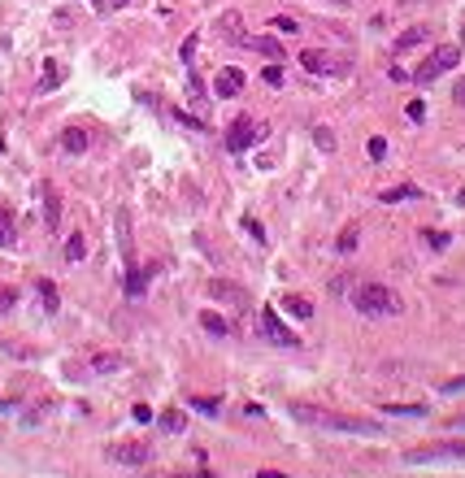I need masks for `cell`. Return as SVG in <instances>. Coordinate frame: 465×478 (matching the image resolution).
Segmentation results:
<instances>
[{
	"mask_svg": "<svg viewBox=\"0 0 465 478\" xmlns=\"http://www.w3.org/2000/svg\"><path fill=\"white\" fill-rule=\"evenodd\" d=\"M256 135H261V127H252V118H235V127L226 131V148H230V153H244Z\"/></svg>",
	"mask_w": 465,
	"mask_h": 478,
	"instance_id": "4",
	"label": "cell"
},
{
	"mask_svg": "<svg viewBox=\"0 0 465 478\" xmlns=\"http://www.w3.org/2000/svg\"><path fill=\"white\" fill-rule=\"evenodd\" d=\"M261 326H266V335H270L274 344H283V348H300V339H296V335L287 331V326H283V322H278V313H274L270 305L261 309Z\"/></svg>",
	"mask_w": 465,
	"mask_h": 478,
	"instance_id": "5",
	"label": "cell"
},
{
	"mask_svg": "<svg viewBox=\"0 0 465 478\" xmlns=\"http://www.w3.org/2000/svg\"><path fill=\"white\" fill-rule=\"evenodd\" d=\"M422 39H426V31H422V27H409V31H404V35L396 39V48H400V53H404V48H418Z\"/></svg>",
	"mask_w": 465,
	"mask_h": 478,
	"instance_id": "20",
	"label": "cell"
},
{
	"mask_svg": "<svg viewBox=\"0 0 465 478\" xmlns=\"http://www.w3.org/2000/svg\"><path fill=\"white\" fill-rule=\"evenodd\" d=\"M218 31L226 35V44H248V35H244V22H240V13H235V9L218 18Z\"/></svg>",
	"mask_w": 465,
	"mask_h": 478,
	"instance_id": "10",
	"label": "cell"
},
{
	"mask_svg": "<svg viewBox=\"0 0 465 478\" xmlns=\"http://www.w3.org/2000/svg\"><path fill=\"white\" fill-rule=\"evenodd\" d=\"M109 5H113V9H122V5H131V0H109Z\"/></svg>",
	"mask_w": 465,
	"mask_h": 478,
	"instance_id": "38",
	"label": "cell"
},
{
	"mask_svg": "<svg viewBox=\"0 0 465 478\" xmlns=\"http://www.w3.org/2000/svg\"><path fill=\"white\" fill-rule=\"evenodd\" d=\"M356 239H361V231H356V226H344V231H340V244H335V248H340V253H352V248H356Z\"/></svg>",
	"mask_w": 465,
	"mask_h": 478,
	"instance_id": "21",
	"label": "cell"
},
{
	"mask_svg": "<svg viewBox=\"0 0 465 478\" xmlns=\"http://www.w3.org/2000/svg\"><path fill=\"white\" fill-rule=\"evenodd\" d=\"M213 296H226V300H235V305H244V291L226 287V283H213Z\"/></svg>",
	"mask_w": 465,
	"mask_h": 478,
	"instance_id": "25",
	"label": "cell"
},
{
	"mask_svg": "<svg viewBox=\"0 0 465 478\" xmlns=\"http://www.w3.org/2000/svg\"><path fill=\"white\" fill-rule=\"evenodd\" d=\"M370 157H374V161H383V157H387V139H383V135H374V139H370Z\"/></svg>",
	"mask_w": 465,
	"mask_h": 478,
	"instance_id": "29",
	"label": "cell"
},
{
	"mask_svg": "<svg viewBox=\"0 0 465 478\" xmlns=\"http://www.w3.org/2000/svg\"><path fill=\"white\" fill-rule=\"evenodd\" d=\"M383 413H392V417H426V405H383Z\"/></svg>",
	"mask_w": 465,
	"mask_h": 478,
	"instance_id": "18",
	"label": "cell"
},
{
	"mask_svg": "<svg viewBox=\"0 0 465 478\" xmlns=\"http://www.w3.org/2000/svg\"><path fill=\"white\" fill-rule=\"evenodd\" d=\"M66 257H70V261H83V257H87V239H83L79 231L66 239Z\"/></svg>",
	"mask_w": 465,
	"mask_h": 478,
	"instance_id": "17",
	"label": "cell"
},
{
	"mask_svg": "<svg viewBox=\"0 0 465 478\" xmlns=\"http://www.w3.org/2000/svg\"><path fill=\"white\" fill-rule=\"evenodd\" d=\"M192 405H196L200 413H209V417H213V413L222 409V400H213V396H196V400H192Z\"/></svg>",
	"mask_w": 465,
	"mask_h": 478,
	"instance_id": "23",
	"label": "cell"
},
{
	"mask_svg": "<svg viewBox=\"0 0 465 478\" xmlns=\"http://www.w3.org/2000/svg\"><path fill=\"white\" fill-rule=\"evenodd\" d=\"M244 48H252V53H261L266 61H283V44L274 39V35H248V44Z\"/></svg>",
	"mask_w": 465,
	"mask_h": 478,
	"instance_id": "9",
	"label": "cell"
},
{
	"mask_svg": "<svg viewBox=\"0 0 465 478\" xmlns=\"http://www.w3.org/2000/svg\"><path fill=\"white\" fill-rule=\"evenodd\" d=\"M457 61H461V48H457V44H444V48H435V53H430L418 70H413L409 79H418V83H435L439 74H448Z\"/></svg>",
	"mask_w": 465,
	"mask_h": 478,
	"instance_id": "2",
	"label": "cell"
},
{
	"mask_svg": "<svg viewBox=\"0 0 465 478\" xmlns=\"http://www.w3.org/2000/svg\"><path fill=\"white\" fill-rule=\"evenodd\" d=\"M161 426H166V431H183L187 422H183V413H178V409H166L161 413Z\"/></svg>",
	"mask_w": 465,
	"mask_h": 478,
	"instance_id": "22",
	"label": "cell"
},
{
	"mask_svg": "<svg viewBox=\"0 0 465 478\" xmlns=\"http://www.w3.org/2000/svg\"><path fill=\"white\" fill-rule=\"evenodd\" d=\"M126 361L118 357V352H100V357H92V370L96 374H113V370H122Z\"/></svg>",
	"mask_w": 465,
	"mask_h": 478,
	"instance_id": "16",
	"label": "cell"
},
{
	"mask_svg": "<svg viewBox=\"0 0 465 478\" xmlns=\"http://www.w3.org/2000/svg\"><path fill=\"white\" fill-rule=\"evenodd\" d=\"M61 148H66V153H87V131L83 127L61 131Z\"/></svg>",
	"mask_w": 465,
	"mask_h": 478,
	"instance_id": "12",
	"label": "cell"
},
{
	"mask_svg": "<svg viewBox=\"0 0 465 478\" xmlns=\"http://www.w3.org/2000/svg\"><path fill=\"white\" fill-rule=\"evenodd\" d=\"M283 309H287L292 317H300V322H309V317H314V305H309L304 296H287V300H283Z\"/></svg>",
	"mask_w": 465,
	"mask_h": 478,
	"instance_id": "15",
	"label": "cell"
},
{
	"mask_svg": "<svg viewBox=\"0 0 465 478\" xmlns=\"http://www.w3.org/2000/svg\"><path fill=\"white\" fill-rule=\"evenodd\" d=\"M13 300H18V291H13V287H0V309H9Z\"/></svg>",
	"mask_w": 465,
	"mask_h": 478,
	"instance_id": "32",
	"label": "cell"
},
{
	"mask_svg": "<svg viewBox=\"0 0 465 478\" xmlns=\"http://www.w3.org/2000/svg\"><path fill=\"white\" fill-rule=\"evenodd\" d=\"M109 457H113L118 465H144L152 452H148L144 444H113V448H109Z\"/></svg>",
	"mask_w": 465,
	"mask_h": 478,
	"instance_id": "7",
	"label": "cell"
},
{
	"mask_svg": "<svg viewBox=\"0 0 465 478\" xmlns=\"http://www.w3.org/2000/svg\"><path fill=\"white\" fill-rule=\"evenodd\" d=\"M178 478H213V474H178Z\"/></svg>",
	"mask_w": 465,
	"mask_h": 478,
	"instance_id": "37",
	"label": "cell"
},
{
	"mask_svg": "<svg viewBox=\"0 0 465 478\" xmlns=\"http://www.w3.org/2000/svg\"><path fill=\"white\" fill-rule=\"evenodd\" d=\"M44 222L57 231V222H61V205H57V191L53 187H44Z\"/></svg>",
	"mask_w": 465,
	"mask_h": 478,
	"instance_id": "14",
	"label": "cell"
},
{
	"mask_svg": "<svg viewBox=\"0 0 465 478\" xmlns=\"http://www.w3.org/2000/svg\"><path fill=\"white\" fill-rule=\"evenodd\" d=\"M274 31H287V35H296L300 27H296V18H287V13H278V18H274Z\"/></svg>",
	"mask_w": 465,
	"mask_h": 478,
	"instance_id": "26",
	"label": "cell"
},
{
	"mask_svg": "<svg viewBox=\"0 0 465 478\" xmlns=\"http://www.w3.org/2000/svg\"><path fill=\"white\" fill-rule=\"evenodd\" d=\"M266 83H270V87H278V83H283V70H278V61H270V65H266Z\"/></svg>",
	"mask_w": 465,
	"mask_h": 478,
	"instance_id": "31",
	"label": "cell"
},
{
	"mask_svg": "<svg viewBox=\"0 0 465 478\" xmlns=\"http://www.w3.org/2000/svg\"><path fill=\"white\" fill-rule=\"evenodd\" d=\"M300 65H304L309 74H326V70H344V61H330L326 53H318V48H304V53H300Z\"/></svg>",
	"mask_w": 465,
	"mask_h": 478,
	"instance_id": "8",
	"label": "cell"
},
{
	"mask_svg": "<svg viewBox=\"0 0 465 478\" xmlns=\"http://www.w3.org/2000/svg\"><path fill=\"white\" fill-rule=\"evenodd\" d=\"M314 139H318V148H322V153H330V148H335V135H330L326 127H318V131H314Z\"/></svg>",
	"mask_w": 465,
	"mask_h": 478,
	"instance_id": "28",
	"label": "cell"
},
{
	"mask_svg": "<svg viewBox=\"0 0 465 478\" xmlns=\"http://www.w3.org/2000/svg\"><path fill=\"white\" fill-rule=\"evenodd\" d=\"M426 244H435V248H444V244H448V235H444V231H426Z\"/></svg>",
	"mask_w": 465,
	"mask_h": 478,
	"instance_id": "34",
	"label": "cell"
},
{
	"mask_svg": "<svg viewBox=\"0 0 465 478\" xmlns=\"http://www.w3.org/2000/svg\"><path fill=\"white\" fill-rule=\"evenodd\" d=\"M240 92H244V70H235V65L222 70L218 79H213V96L218 100H230V96H240Z\"/></svg>",
	"mask_w": 465,
	"mask_h": 478,
	"instance_id": "6",
	"label": "cell"
},
{
	"mask_svg": "<svg viewBox=\"0 0 465 478\" xmlns=\"http://www.w3.org/2000/svg\"><path fill=\"white\" fill-rule=\"evenodd\" d=\"M352 309L361 317H396L400 313V296L383 283H356L352 287Z\"/></svg>",
	"mask_w": 465,
	"mask_h": 478,
	"instance_id": "1",
	"label": "cell"
},
{
	"mask_svg": "<svg viewBox=\"0 0 465 478\" xmlns=\"http://www.w3.org/2000/svg\"><path fill=\"white\" fill-rule=\"evenodd\" d=\"M35 287H39V300H44V305H48V313H57V305H61V300H57V287L48 283V279H39Z\"/></svg>",
	"mask_w": 465,
	"mask_h": 478,
	"instance_id": "19",
	"label": "cell"
},
{
	"mask_svg": "<svg viewBox=\"0 0 465 478\" xmlns=\"http://www.w3.org/2000/svg\"><path fill=\"white\" fill-rule=\"evenodd\" d=\"M439 457L465 461V439H439V444H422V448H409L404 452V461H439Z\"/></svg>",
	"mask_w": 465,
	"mask_h": 478,
	"instance_id": "3",
	"label": "cell"
},
{
	"mask_svg": "<svg viewBox=\"0 0 465 478\" xmlns=\"http://www.w3.org/2000/svg\"><path fill=\"white\" fill-rule=\"evenodd\" d=\"M256 478H287V474H278V470H261Z\"/></svg>",
	"mask_w": 465,
	"mask_h": 478,
	"instance_id": "36",
	"label": "cell"
},
{
	"mask_svg": "<svg viewBox=\"0 0 465 478\" xmlns=\"http://www.w3.org/2000/svg\"><path fill=\"white\" fill-rule=\"evenodd\" d=\"M200 322H204V331H218V335H226V331H230V326H226L218 313H200Z\"/></svg>",
	"mask_w": 465,
	"mask_h": 478,
	"instance_id": "24",
	"label": "cell"
},
{
	"mask_svg": "<svg viewBox=\"0 0 465 478\" xmlns=\"http://www.w3.org/2000/svg\"><path fill=\"white\" fill-rule=\"evenodd\" d=\"M135 422H152V409L148 405H135Z\"/></svg>",
	"mask_w": 465,
	"mask_h": 478,
	"instance_id": "35",
	"label": "cell"
},
{
	"mask_svg": "<svg viewBox=\"0 0 465 478\" xmlns=\"http://www.w3.org/2000/svg\"><path fill=\"white\" fill-rule=\"evenodd\" d=\"M439 391H444V396H457V391H465V374H457V379H448V383L439 387Z\"/></svg>",
	"mask_w": 465,
	"mask_h": 478,
	"instance_id": "30",
	"label": "cell"
},
{
	"mask_svg": "<svg viewBox=\"0 0 465 478\" xmlns=\"http://www.w3.org/2000/svg\"><path fill=\"white\" fill-rule=\"evenodd\" d=\"M13 239H18V226H13V213L0 205V248H13Z\"/></svg>",
	"mask_w": 465,
	"mask_h": 478,
	"instance_id": "13",
	"label": "cell"
},
{
	"mask_svg": "<svg viewBox=\"0 0 465 478\" xmlns=\"http://www.w3.org/2000/svg\"><path fill=\"white\" fill-rule=\"evenodd\" d=\"M409 118H413V122L426 118V105H422V100H413V105H409Z\"/></svg>",
	"mask_w": 465,
	"mask_h": 478,
	"instance_id": "33",
	"label": "cell"
},
{
	"mask_svg": "<svg viewBox=\"0 0 465 478\" xmlns=\"http://www.w3.org/2000/svg\"><path fill=\"white\" fill-rule=\"evenodd\" d=\"M44 74H48V79H44V92L61 83V70H57V61H48V65H44Z\"/></svg>",
	"mask_w": 465,
	"mask_h": 478,
	"instance_id": "27",
	"label": "cell"
},
{
	"mask_svg": "<svg viewBox=\"0 0 465 478\" xmlns=\"http://www.w3.org/2000/svg\"><path fill=\"white\" fill-rule=\"evenodd\" d=\"M378 200H383V205H400V200H422V187H418V183H400V187L378 191Z\"/></svg>",
	"mask_w": 465,
	"mask_h": 478,
	"instance_id": "11",
	"label": "cell"
},
{
	"mask_svg": "<svg viewBox=\"0 0 465 478\" xmlns=\"http://www.w3.org/2000/svg\"><path fill=\"white\" fill-rule=\"evenodd\" d=\"M457 200H461V205H465V187H461V191H457Z\"/></svg>",
	"mask_w": 465,
	"mask_h": 478,
	"instance_id": "39",
	"label": "cell"
},
{
	"mask_svg": "<svg viewBox=\"0 0 465 478\" xmlns=\"http://www.w3.org/2000/svg\"><path fill=\"white\" fill-rule=\"evenodd\" d=\"M0 153H5V139H0Z\"/></svg>",
	"mask_w": 465,
	"mask_h": 478,
	"instance_id": "40",
	"label": "cell"
}]
</instances>
